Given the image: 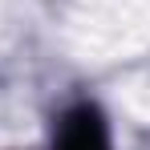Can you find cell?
<instances>
[{"instance_id": "6da1fadb", "label": "cell", "mask_w": 150, "mask_h": 150, "mask_svg": "<svg viewBox=\"0 0 150 150\" xmlns=\"http://www.w3.org/2000/svg\"><path fill=\"white\" fill-rule=\"evenodd\" d=\"M57 150H110L105 122L93 105H77L65 114L61 134H57Z\"/></svg>"}]
</instances>
